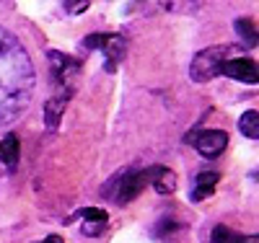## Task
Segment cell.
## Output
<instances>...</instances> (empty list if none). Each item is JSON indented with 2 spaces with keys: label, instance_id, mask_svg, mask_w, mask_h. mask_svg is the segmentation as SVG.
Here are the masks:
<instances>
[{
  "label": "cell",
  "instance_id": "15",
  "mask_svg": "<svg viewBox=\"0 0 259 243\" xmlns=\"http://www.w3.org/2000/svg\"><path fill=\"white\" fill-rule=\"evenodd\" d=\"M212 191L215 189H207V186H197L192 191V202H202V200H207V197H212Z\"/></svg>",
  "mask_w": 259,
  "mask_h": 243
},
{
  "label": "cell",
  "instance_id": "4",
  "mask_svg": "<svg viewBox=\"0 0 259 243\" xmlns=\"http://www.w3.org/2000/svg\"><path fill=\"white\" fill-rule=\"evenodd\" d=\"M221 75H228L239 83H249L256 85L259 83V65L249 57H231L221 65Z\"/></svg>",
  "mask_w": 259,
  "mask_h": 243
},
{
  "label": "cell",
  "instance_id": "10",
  "mask_svg": "<svg viewBox=\"0 0 259 243\" xmlns=\"http://www.w3.org/2000/svg\"><path fill=\"white\" fill-rule=\"evenodd\" d=\"M65 101H68V96H62L60 101H57V99H52V101L47 104V109H45V122H47V127H50V129H55V127L60 124V117H62Z\"/></svg>",
  "mask_w": 259,
  "mask_h": 243
},
{
  "label": "cell",
  "instance_id": "21",
  "mask_svg": "<svg viewBox=\"0 0 259 243\" xmlns=\"http://www.w3.org/2000/svg\"><path fill=\"white\" fill-rule=\"evenodd\" d=\"M41 243H45V240H41Z\"/></svg>",
  "mask_w": 259,
  "mask_h": 243
},
{
  "label": "cell",
  "instance_id": "18",
  "mask_svg": "<svg viewBox=\"0 0 259 243\" xmlns=\"http://www.w3.org/2000/svg\"><path fill=\"white\" fill-rule=\"evenodd\" d=\"M65 8H73V13H80L89 8V0H80V3H65Z\"/></svg>",
  "mask_w": 259,
  "mask_h": 243
},
{
  "label": "cell",
  "instance_id": "5",
  "mask_svg": "<svg viewBox=\"0 0 259 243\" xmlns=\"http://www.w3.org/2000/svg\"><path fill=\"white\" fill-rule=\"evenodd\" d=\"M145 173H148V184H153V189L158 194H174L177 191L179 179H177V173L171 168H166V166H150V168H145Z\"/></svg>",
  "mask_w": 259,
  "mask_h": 243
},
{
  "label": "cell",
  "instance_id": "9",
  "mask_svg": "<svg viewBox=\"0 0 259 243\" xmlns=\"http://www.w3.org/2000/svg\"><path fill=\"white\" fill-rule=\"evenodd\" d=\"M239 129L241 135L249 137V140H259V112H254V109H249V112H244L239 117Z\"/></svg>",
  "mask_w": 259,
  "mask_h": 243
},
{
  "label": "cell",
  "instance_id": "1",
  "mask_svg": "<svg viewBox=\"0 0 259 243\" xmlns=\"http://www.w3.org/2000/svg\"><path fill=\"white\" fill-rule=\"evenodd\" d=\"M148 186V173L145 171H124L117 173L114 179L104 186V194L109 197L114 205H127Z\"/></svg>",
  "mask_w": 259,
  "mask_h": 243
},
{
  "label": "cell",
  "instance_id": "8",
  "mask_svg": "<svg viewBox=\"0 0 259 243\" xmlns=\"http://www.w3.org/2000/svg\"><path fill=\"white\" fill-rule=\"evenodd\" d=\"M18 150H21V142L16 135H8L3 142H0V161H3L11 171L18 166Z\"/></svg>",
  "mask_w": 259,
  "mask_h": 243
},
{
  "label": "cell",
  "instance_id": "3",
  "mask_svg": "<svg viewBox=\"0 0 259 243\" xmlns=\"http://www.w3.org/2000/svg\"><path fill=\"white\" fill-rule=\"evenodd\" d=\"M187 142H192L194 148H197L200 156L218 158L221 153L226 150V145H228V135H226L223 129H205L202 135H200V132H189Z\"/></svg>",
  "mask_w": 259,
  "mask_h": 243
},
{
  "label": "cell",
  "instance_id": "2",
  "mask_svg": "<svg viewBox=\"0 0 259 243\" xmlns=\"http://www.w3.org/2000/svg\"><path fill=\"white\" fill-rule=\"evenodd\" d=\"M226 52H231V47H207V50L194 55V60L189 65L192 80L194 83H207L215 75H221V65L226 62Z\"/></svg>",
  "mask_w": 259,
  "mask_h": 243
},
{
  "label": "cell",
  "instance_id": "6",
  "mask_svg": "<svg viewBox=\"0 0 259 243\" xmlns=\"http://www.w3.org/2000/svg\"><path fill=\"white\" fill-rule=\"evenodd\" d=\"M233 29H236V34H239V39H241L244 47L254 50L256 44H259V31H256V26H254L251 18H236V21H233Z\"/></svg>",
  "mask_w": 259,
  "mask_h": 243
},
{
  "label": "cell",
  "instance_id": "12",
  "mask_svg": "<svg viewBox=\"0 0 259 243\" xmlns=\"http://www.w3.org/2000/svg\"><path fill=\"white\" fill-rule=\"evenodd\" d=\"M73 217H83L85 223H106V220H109L106 210H99V207H83V210H78Z\"/></svg>",
  "mask_w": 259,
  "mask_h": 243
},
{
  "label": "cell",
  "instance_id": "14",
  "mask_svg": "<svg viewBox=\"0 0 259 243\" xmlns=\"http://www.w3.org/2000/svg\"><path fill=\"white\" fill-rule=\"evenodd\" d=\"M83 44H85L89 50H101L104 44H106V34H91V36L83 39Z\"/></svg>",
  "mask_w": 259,
  "mask_h": 243
},
{
  "label": "cell",
  "instance_id": "13",
  "mask_svg": "<svg viewBox=\"0 0 259 243\" xmlns=\"http://www.w3.org/2000/svg\"><path fill=\"white\" fill-rule=\"evenodd\" d=\"M218 179H221V176L215 173V171H202V173L197 176V186H207V189H215V184H218Z\"/></svg>",
  "mask_w": 259,
  "mask_h": 243
},
{
  "label": "cell",
  "instance_id": "20",
  "mask_svg": "<svg viewBox=\"0 0 259 243\" xmlns=\"http://www.w3.org/2000/svg\"><path fill=\"white\" fill-rule=\"evenodd\" d=\"M244 243H259V233H256V235H251V238H244Z\"/></svg>",
  "mask_w": 259,
  "mask_h": 243
},
{
  "label": "cell",
  "instance_id": "11",
  "mask_svg": "<svg viewBox=\"0 0 259 243\" xmlns=\"http://www.w3.org/2000/svg\"><path fill=\"white\" fill-rule=\"evenodd\" d=\"M210 243H244V235H239L236 230H231L228 225H215Z\"/></svg>",
  "mask_w": 259,
  "mask_h": 243
},
{
  "label": "cell",
  "instance_id": "16",
  "mask_svg": "<svg viewBox=\"0 0 259 243\" xmlns=\"http://www.w3.org/2000/svg\"><path fill=\"white\" fill-rule=\"evenodd\" d=\"M104 225H106V223H83V228H80V230H83L85 235H99Z\"/></svg>",
  "mask_w": 259,
  "mask_h": 243
},
{
  "label": "cell",
  "instance_id": "19",
  "mask_svg": "<svg viewBox=\"0 0 259 243\" xmlns=\"http://www.w3.org/2000/svg\"><path fill=\"white\" fill-rule=\"evenodd\" d=\"M45 243H65V240H62V238H60V235H50V238H47V240H45Z\"/></svg>",
  "mask_w": 259,
  "mask_h": 243
},
{
  "label": "cell",
  "instance_id": "17",
  "mask_svg": "<svg viewBox=\"0 0 259 243\" xmlns=\"http://www.w3.org/2000/svg\"><path fill=\"white\" fill-rule=\"evenodd\" d=\"M177 228H179L177 223H163V225H158L156 230H158V235H161V238H166V235H168L171 230H177Z\"/></svg>",
  "mask_w": 259,
  "mask_h": 243
},
{
  "label": "cell",
  "instance_id": "7",
  "mask_svg": "<svg viewBox=\"0 0 259 243\" xmlns=\"http://www.w3.org/2000/svg\"><path fill=\"white\" fill-rule=\"evenodd\" d=\"M104 52H106V57H109V62H106V70H114V62H119L122 57H124V39L122 36H117V34H106V44L101 47Z\"/></svg>",
  "mask_w": 259,
  "mask_h": 243
}]
</instances>
